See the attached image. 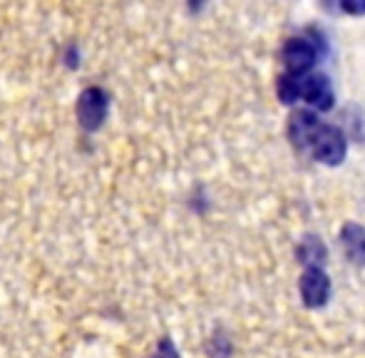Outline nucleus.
Here are the masks:
<instances>
[{"label":"nucleus","instance_id":"1","mask_svg":"<svg viewBox=\"0 0 365 358\" xmlns=\"http://www.w3.org/2000/svg\"><path fill=\"white\" fill-rule=\"evenodd\" d=\"M110 92L100 85H90L77 95L75 102V115H77V125L85 132H97L105 127L107 115H110Z\"/></svg>","mask_w":365,"mask_h":358},{"label":"nucleus","instance_id":"2","mask_svg":"<svg viewBox=\"0 0 365 358\" xmlns=\"http://www.w3.org/2000/svg\"><path fill=\"white\" fill-rule=\"evenodd\" d=\"M316 63H318V45L311 38L298 35V38L286 40L284 45L286 73L293 75V78H306V75H311Z\"/></svg>","mask_w":365,"mask_h":358},{"label":"nucleus","instance_id":"3","mask_svg":"<svg viewBox=\"0 0 365 358\" xmlns=\"http://www.w3.org/2000/svg\"><path fill=\"white\" fill-rule=\"evenodd\" d=\"M311 152L321 165L338 167L348 155V140H346V135H343L341 127L323 125L321 132L316 135V140H313Z\"/></svg>","mask_w":365,"mask_h":358},{"label":"nucleus","instance_id":"4","mask_svg":"<svg viewBox=\"0 0 365 358\" xmlns=\"http://www.w3.org/2000/svg\"><path fill=\"white\" fill-rule=\"evenodd\" d=\"M301 100L311 107L313 112H328L336 105V90L328 75L311 73L301 78Z\"/></svg>","mask_w":365,"mask_h":358},{"label":"nucleus","instance_id":"5","mask_svg":"<svg viewBox=\"0 0 365 358\" xmlns=\"http://www.w3.org/2000/svg\"><path fill=\"white\" fill-rule=\"evenodd\" d=\"M298 294H301L303 306L323 309L331 299V279L323 269H303L298 279Z\"/></svg>","mask_w":365,"mask_h":358},{"label":"nucleus","instance_id":"6","mask_svg":"<svg viewBox=\"0 0 365 358\" xmlns=\"http://www.w3.org/2000/svg\"><path fill=\"white\" fill-rule=\"evenodd\" d=\"M323 122L318 120V112L313 110H293L291 117H289V127H286V132H289V140L293 147H298V150H311L313 147V140H316V135L321 132Z\"/></svg>","mask_w":365,"mask_h":358},{"label":"nucleus","instance_id":"7","mask_svg":"<svg viewBox=\"0 0 365 358\" xmlns=\"http://www.w3.org/2000/svg\"><path fill=\"white\" fill-rule=\"evenodd\" d=\"M341 249L351 264H356V267H365V227H361V224H356V222L343 224Z\"/></svg>","mask_w":365,"mask_h":358},{"label":"nucleus","instance_id":"8","mask_svg":"<svg viewBox=\"0 0 365 358\" xmlns=\"http://www.w3.org/2000/svg\"><path fill=\"white\" fill-rule=\"evenodd\" d=\"M326 257H328L326 244L316 234H308V237L301 239V244H298V262L306 269H323Z\"/></svg>","mask_w":365,"mask_h":358},{"label":"nucleus","instance_id":"9","mask_svg":"<svg viewBox=\"0 0 365 358\" xmlns=\"http://www.w3.org/2000/svg\"><path fill=\"white\" fill-rule=\"evenodd\" d=\"M276 95H279L281 105H293V102L301 100V78H293V75H281L276 80Z\"/></svg>","mask_w":365,"mask_h":358},{"label":"nucleus","instance_id":"10","mask_svg":"<svg viewBox=\"0 0 365 358\" xmlns=\"http://www.w3.org/2000/svg\"><path fill=\"white\" fill-rule=\"evenodd\" d=\"M149 358H179V351L174 349V344L169 339H162L157 346V354L149 356Z\"/></svg>","mask_w":365,"mask_h":358},{"label":"nucleus","instance_id":"11","mask_svg":"<svg viewBox=\"0 0 365 358\" xmlns=\"http://www.w3.org/2000/svg\"><path fill=\"white\" fill-rule=\"evenodd\" d=\"M63 60L68 68H77V65H80V48H77V43H70L68 48H65Z\"/></svg>","mask_w":365,"mask_h":358},{"label":"nucleus","instance_id":"12","mask_svg":"<svg viewBox=\"0 0 365 358\" xmlns=\"http://www.w3.org/2000/svg\"><path fill=\"white\" fill-rule=\"evenodd\" d=\"M341 10L348 15H365V0H343Z\"/></svg>","mask_w":365,"mask_h":358}]
</instances>
